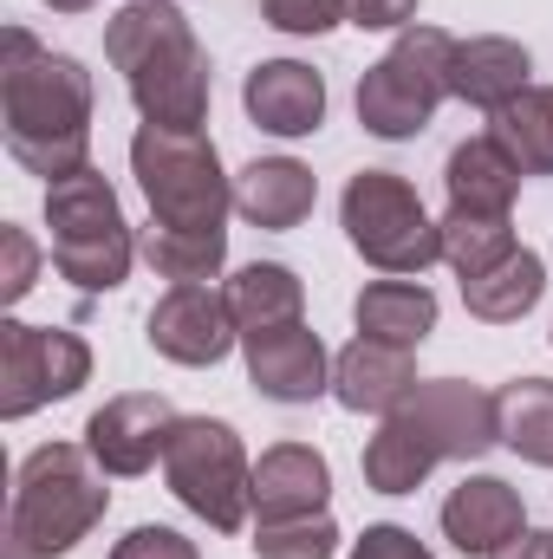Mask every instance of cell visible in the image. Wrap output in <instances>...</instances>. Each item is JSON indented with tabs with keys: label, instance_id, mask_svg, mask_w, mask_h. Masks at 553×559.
Listing matches in <instances>:
<instances>
[{
	"label": "cell",
	"instance_id": "cell-1",
	"mask_svg": "<svg viewBox=\"0 0 553 559\" xmlns=\"http://www.w3.org/2000/svg\"><path fill=\"white\" fill-rule=\"evenodd\" d=\"M7 59H0V124H7V150L20 169L66 182L92 150V72L72 52L39 46L26 26H7Z\"/></svg>",
	"mask_w": 553,
	"mask_h": 559
},
{
	"label": "cell",
	"instance_id": "cell-2",
	"mask_svg": "<svg viewBox=\"0 0 553 559\" xmlns=\"http://www.w3.org/2000/svg\"><path fill=\"white\" fill-rule=\"evenodd\" d=\"M502 442L495 397L462 378H430L365 442V481L378 495H416L436 462H475Z\"/></svg>",
	"mask_w": 553,
	"mask_h": 559
},
{
	"label": "cell",
	"instance_id": "cell-3",
	"mask_svg": "<svg viewBox=\"0 0 553 559\" xmlns=\"http://www.w3.org/2000/svg\"><path fill=\"white\" fill-rule=\"evenodd\" d=\"M105 59L125 72V92L143 124L163 131H202L209 124V52L183 7L131 0L105 26Z\"/></svg>",
	"mask_w": 553,
	"mask_h": 559
},
{
	"label": "cell",
	"instance_id": "cell-4",
	"mask_svg": "<svg viewBox=\"0 0 553 559\" xmlns=\"http://www.w3.org/2000/svg\"><path fill=\"white\" fill-rule=\"evenodd\" d=\"M111 508L105 468L79 442H46L20 462L13 475V514H7V547L26 559H59L72 554Z\"/></svg>",
	"mask_w": 553,
	"mask_h": 559
},
{
	"label": "cell",
	"instance_id": "cell-5",
	"mask_svg": "<svg viewBox=\"0 0 553 559\" xmlns=\"http://www.w3.org/2000/svg\"><path fill=\"white\" fill-rule=\"evenodd\" d=\"M131 169H138V189L156 228H169V235H228L222 222L235 209V189H228L222 156L202 131L143 124L131 138Z\"/></svg>",
	"mask_w": 553,
	"mask_h": 559
},
{
	"label": "cell",
	"instance_id": "cell-6",
	"mask_svg": "<svg viewBox=\"0 0 553 559\" xmlns=\"http://www.w3.org/2000/svg\"><path fill=\"white\" fill-rule=\"evenodd\" d=\"M46 228H52V267L79 293H118L131 280L138 241L118 209V189L98 169H79L46 189Z\"/></svg>",
	"mask_w": 553,
	"mask_h": 559
},
{
	"label": "cell",
	"instance_id": "cell-7",
	"mask_svg": "<svg viewBox=\"0 0 553 559\" xmlns=\"http://www.w3.org/2000/svg\"><path fill=\"white\" fill-rule=\"evenodd\" d=\"M449 59H456V39L436 33V26H404L391 39V52L358 79V124L372 138L398 143V138H416L449 92Z\"/></svg>",
	"mask_w": 553,
	"mask_h": 559
},
{
	"label": "cell",
	"instance_id": "cell-8",
	"mask_svg": "<svg viewBox=\"0 0 553 559\" xmlns=\"http://www.w3.org/2000/svg\"><path fill=\"white\" fill-rule=\"evenodd\" d=\"M163 475H169V495L215 534H235L255 508V468L242 455V436L215 417H176Z\"/></svg>",
	"mask_w": 553,
	"mask_h": 559
},
{
	"label": "cell",
	"instance_id": "cell-9",
	"mask_svg": "<svg viewBox=\"0 0 553 559\" xmlns=\"http://www.w3.org/2000/svg\"><path fill=\"white\" fill-rule=\"evenodd\" d=\"M339 222H345V241L385 274H423L430 261H443V228L423 215L416 189L391 169H358L339 195Z\"/></svg>",
	"mask_w": 553,
	"mask_h": 559
},
{
	"label": "cell",
	"instance_id": "cell-10",
	"mask_svg": "<svg viewBox=\"0 0 553 559\" xmlns=\"http://www.w3.org/2000/svg\"><path fill=\"white\" fill-rule=\"evenodd\" d=\"M85 378H92V345L79 332L0 319V417L7 423L33 417L39 404L72 397Z\"/></svg>",
	"mask_w": 553,
	"mask_h": 559
},
{
	"label": "cell",
	"instance_id": "cell-11",
	"mask_svg": "<svg viewBox=\"0 0 553 559\" xmlns=\"http://www.w3.org/2000/svg\"><path fill=\"white\" fill-rule=\"evenodd\" d=\"M150 345L169 358V365H222L228 345L242 338L235 332V312H228V293H215L209 280H176L150 319H143Z\"/></svg>",
	"mask_w": 553,
	"mask_h": 559
},
{
	"label": "cell",
	"instance_id": "cell-12",
	"mask_svg": "<svg viewBox=\"0 0 553 559\" xmlns=\"http://www.w3.org/2000/svg\"><path fill=\"white\" fill-rule=\"evenodd\" d=\"M169 429H176L169 397L131 391V397H111L105 411H92L85 449H92V462H98L105 475H143V468L169 449Z\"/></svg>",
	"mask_w": 553,
	"mask_h": 559
},
{
	"label": "cell",
	"instance_id": "cell-13",
	"mask_svg": "<svg viewBox=\"0 0 553 559\" xmlns=\"http://www.w3.org/2000/svg\"><path fill=\"white\" fill-rule=\"evenodd\" d=\"M248 345V378H255V391L261 397H274V404H313L332 378V365H326V345H319V332L313 325H274V332H248L242 338Z\"/></svg>",
	"mask_w": 553,
	"mask_h": 559
},
{
	"label": "cell",
	"instance_id": "cell-14",
	"mask_svg": "<svg viewBox=\"0 0 553 559\" xmlns=\"http://www.w3.org/2000/svg\"><path fill=\"white\" fill-rule=\"evenodd\" d=\"M416 384V358L404 352V345H385V338H352L339 358H332V397L345 404V411H378V417H391L404 397H411Z\"/></svg>",
	"mask_w": 553,
	"mask_h": 559
},
{
	"label": "cell",
	"instance_id": "cell-15",
	"mask_svg": "<svg viewBox=\"0 0 553 559\" xmlns=\"http://www.w3.org/2000/svg\"><path fill=\"white\" fill-rule=\"evenodd\" d=\"M242 105L274 138H313L326 124V79L313 66H299V59H268V66L248 72Z\"/></svg>",
	"mask_w": 553,
	"mask_h": 559
},
{
	"label": "cell",
	"instance_id": "cell-16",
	"mask_svg": "<svg viewBox=\"0 0 553 559\" xmlns=\"http://www.w3.org/2000/svg\"><path fill=\"white\" fill-rule=\"evenodd\" d=\"M528 527V514H521V495L502 481V475H469L462 488H449V501H443V534H449V547L456 554H482L495 559L515 534Z\"/></svg>",
	"mask_w": 553,
	"mask_h": 559
},
{
	"label": "cell",
	"instance_id": "cell-17",
	"mask_svg": "<svg viewBox=\"0 0 553 559\" xmlns=\"http://www.w3.org/2000/svg\"><path fill=\"white\" fill-rule=\"evenodd\" d=\"M326 495H332V468L306 442H280V449H268L255 462V508H261V521L326 514Z\"/></svg>",
	"mask_w": 553,
	"mask_h": 559
},
{
	"label": "cell",
	"instance_id": "cell-18",
	"mask_svg": "<svg viewBox=\"0 0 553 559\" xmlns=\"http://www.w3.org/2000/svg\"><path fill=\"white\" fill-rule=\"evenodd\" d=\"M528 72H534V59H528V46H515V39H456V59H449V92L462 98V105H475V111H502V105H515L521 92H528Z\"/></svg>",
	"mask_w": 553,
	"mask_h": 559
},
{
	"label": "cell",
	"instance_id": "cell-19",
	"mask_svg": "<svg viewBox=\"0 0 553 559\" xmlns=\"http://www.w3.org/2000/svg\"><path fill=\"white\" fill-rule=\"evenodd\" d=\"M443 189H449V209H469V215H508V209H515V189H521V163H515L495 138H469V143L449 150V163H443Z\"/></svg>",
	"mask_w": 553,
	"mask_h": 559
},
{
	"label": "cell",
	"instance_id": "cell-20",
	"mask_svg": "<svg viewBox=\"0 0 553 559\" xmlns=\"http://www.w3.org/2000/svg\"><path fill=\"white\" fill-rule=\"evenodd\" d=\"M313 195H319V182H313V169L306 163H293V156H261V163H248L242 169V182H235V209L255 222V228H299L306 215H313Z\"/></svg>",
	"mask_w": 553,
	"mask_h": 559
},
{
	"label": "cell",
	"instance_id": "cell-21",
	"mask_svg": "<svg viewBox=\"0 0 553 559\" xmlns=\"http://www.w3.org/2000/svg\"><path fill=\"white\" fill-rule=\"evenodd\" d=\"M352 319H358L365 338H385V345H404L411 352V345H423L436 332V293L423 280H372L358 293Z\"/></svg>",
	"mask_w": 553,
	"mask_h": 559
},
{
	"label": "cell",
	"instance_id": "cell-22",
	"mask_svg": "<svg viewBox=\"0 0 553 559\" xmlns=\"http://www.w3.org/2000/svg\"><path fill=\"white\" fill-rule=\"evenodd\" d=\"M222 293H228V312H235V332H242V338H248V332L293 325V319H299V306H306L299 274H293V267H280V261H255V267H242Z\"/></svg>",
	"mask_w": 553,
	"mask_h": 559
},
{
	"label": "cell",
	"instance_id": "cell-23",
	"mask_svg": "<svg viewBox=\"0 0 553 559\" xmlns=\"http://www.w3.org/2000/svg\"><path fill=\"white\" fill-rule=\"evenodd\" d=\"M541 293H548V267H541L534 248H515L502 267L462 280V306H469L475 319H489V325H515L521 312L541 306Z\"/></svg>",
	"mask_w": 553,
	"mask_h": 559
},
{
	"label": "cell",
	"instance_id": "cell-24",
	"mask_svg": "<svg viewBox=\"0 0 553 559\" xmlns=\"http://www.w3.org/2000/svg\"><path fill=\"white\" fill-rule=\"evenodd\" d=\"M495 417H502V442L528 462L553 468V384L548 378H515L495 391Z\"/></svg>",
	"mask_w": 553,
	"mask_h": 559
},
{
	"label": "cell",
	"instance_id": "cell-25",
	"mask_svg": "<svg viewBox=\"0 0 553 559\" xmlns=\"http://www.w3.org/2000/svg\"><path fill=\"white\" fill-rule=\"evenodd\" d=\"M489 138L521 163V176H553V85H528L515 105H502Z\"/></svg>",
	"mask_w": 553,
	"mask_h": 559
},
{
	"label": "cell",
	"instance_id": "cell-26",
	"mask_svg": "<svg viewBox=\"0 0 553 559\" xmlns=\"http://www.w3.org/2000/svg\"><path fill=\"white\" fill-rule=\"evenodd\" d=\"M436 228H443V261H449L462 280L489 274V267H502V261L515 254V222H508V215H469V209H449Z\"/></svg>",
	"mask_w": 553,
	"mask_h": 559
},
{
	"label": "cell",
	"instance_id": "cell-27",
	"mask_svg": "<svg viewBox=\"0 0 553 559\" xmlns=\"http://www.w3.org/2000/svg\"><path fill=\"white\" fill-rule=\"evenodd\" d=\"M138 248L163 280H215V267L228 261V235H169L156 222L138 235Z\"/></svg>",
	"mask_w": 553,
	"mask_h": 559
},
{
	"label": "cell",
	"instance_id": "cell-28",
	"mask_svg": "<svg viewBox=\"0 0 553 559\" xmlns=\"http://www.w3.org/2000/svg\"><path fill=\"white\" fill-rule=\"evenodd\" d=\"M339 527L326 514H299V521H261L255 527V554L261 559H332Z\"/></svg>",
	"mask_w": 553,
	"mask_h": 559
},
{
	"label": "cell",
	"instance_id": "cell-29",
	"mask_svg": "<svg viewBox=\"0 0 553 559\" xmlns=\"http://www.w3.org/2000/svg\"><path fill=\"white\" fill-rule=\"evenodd\" d=\"M261 20L280 33H332L345 20V0H261Z\"/></svg>",
	"mask_w": 553,
	"mask_h": 559
},
{
	"label": "cell",
	"instance_id": "cell-30",
	"mask_svg": "<svg viewBox=\"0 0 553 559\" xmlns=\"http://www.w3.org/2000/svg\"><path fill=\"white\" fill-rule=\"evenodd\" d=\"M0 299L13 306V299H26L33 293V274H39V254H33V241H26V228H0Z\"/></svg>",
	"mask_w": 553,
	"mask_h": 559
},
{
	"label": "cell",
	"instance_id": "cell-31",
	"mask_svg": "<svg viewBox=\"0 0 553 559\" xmlns=\"http://www.w3.org/2000/svg\"><path fill=\"white\" fill-rule=\"evenodd\" d=\"M111 559H202V554H196V540H183L176 527H131V534L111 547Z\"/></svg>",
	"mask_w": 553,
	"mask_h": 559
},
{
	"label": "cell",
	"instance_id": "cell-32",
	"mask_svg": "<svg viewBox=\"0 0 553 559\" xmlns=\"http://www.w3.org/2000/svg\"><path fill=\"white\" fill-rule=\"evenodd\" d=\"M352 559H436L411 527H365V540L352 547Z\"/></svg>",
	"mask_w": 553,
	"mask_h": 559
},
{
	"label": "cell",
	"instance_id": "cell-33",
	"mask_svg": "<svg viewBox=\"0 0 553 559\" xmlns=\"http://www.w3.org/2000/svg\"><path fill=\"white\" fill-rule=\"evenodd\" d=\"M416 0H345V20L352 26H372V33H385V26H411Z\"/></svg>",
	"mask_w": 553,
	"mask_h": 559
},
{
	"label": "cell",
	"instance_id": "cell-34",
	"mask_svg": "<svg viewBox=\"0 0 553 559\" xmlns=\"http://www.w3.org/2000/svg\"><path fill=\"white\" fill-rule=\"evenodd\" d=\"M495 559H553V534H528V527H521Z\"/></svg>",
	"mask_w": 553,
	"mask_h": 559
},
{
	"label": "cell",
	"instance_id": "cell-35",
	"mask_svg": "<svg viewBox=\"0 0 553 559\" xmlns=\"http://www.w3.org/2000/svg\"><path fill=\"white\" fill-rule=\"evenodd\" d=\"M46 7H52V13H85L92 0H46Z\"/></svg>",
	"mask_w": 553,
	"mask_h": 559
}]
</instances>
